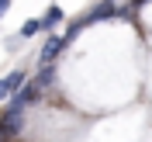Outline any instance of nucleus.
<instances>
[{
  "label": "nucleus",
  "mask_w": 152,
  "mask_h": 142,
  "mask_svg": "<svg viewBox=\"0 0 152 142\" xmlns=\"http://www.w3.org/2000/svg\"><path fill=\"white\" fill-rule=\"evenodd\" d=\"M21 121H24V107L7 104L4 118H0V139H10V135H18V132H21Z\"/></svg>",
  "instance_id": "1"
},
{
  "label": "nucleus",
  "mask_w": 152,
  "mask_h": 142,
  "mask_svg": "<svg viewBox=\"0 0 152 142\" xmlns=\"http://www.w3.org/2000/svg\"><path fill=\"white\" fill-rule=\"evenodd\" d=\"M107 18H118V4L114 0H100L90 14L83 18V24H94V21H107Z\"/></svg>",
  "instance_id": "2"
},
{
  "label": "nucleus",
  "mask_w": 152,
  "mask_h": 142,
  "mask_svg": "<svg viewBox=\"0 0 152 142\" xmlns=\"http://www.w3.org/2000/svg\"><path fill=\"white\" fill-rule=\"evenodd\" d=\"M62 49H66L62 35H48V42L42 45V52H38V63H42V66H45V63H52V59H56L59 52H62Z\"/></svg>",
  "instance_id": "3"
},
{
  "label": "nucleus",
  "mask_w": 152,
  "mask_h": 142,
  "mask_svg": "<svg viewBox=\"0 0 152 142\" xmlns=\"http://www.w3.org/2000/svg\"><path fill=\"white\" fill-rule=\"evenodd\" d=\"M62 18H66V14H62V7H59V4H52V7H48L45 14H42V21H38V28H42V31H52V28H56V24H59Z\"/></svg>",
  "instance_id": "4"
},
{
  "label": "nucleus",
  "mask_w": 152,
  "mask_h": 142,
  "mask_svg": "<svg viewBox=\"0 0 152 142\" xmlns=\"http://www.w3.org/2000/svg\"><path fill=\"white\" fill-rule=\"evenodd\" d=\"M38 21H28V24H21V38H31V35H38Z\"/></svg>",
  "instance_id": "5"
},
{
  "label": "nucleus",
  "mask_w": 152,
  "mask_h": 142,
  "mask_svg": "<svg viewBox=\"0 0 152 142\" xmlns=\"http://www.w3.org/2000/svg\"><path fill=\"white\" fill-rule=\"evenodd\" d=\"M4 97H10V83H7V76L0 80V101H4Z\"/></svg>",
  "instance_id": "6"
},
{
  "label": "nucleus",
  "mask_w": 152,
  "mask_h": 142,
  "mask_svg": "<svg viewBox=\"0 0 152 142\" xmlns=\"http://www.w3.org/2000/svg\"><path fill=\"white\" fill-rule=\"evenodd\" d=\"M10 7V0H0V18H4V10Z\"/></svg>",
  "instance_id": "7"
}]
</instances>
